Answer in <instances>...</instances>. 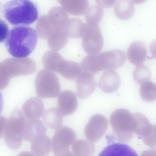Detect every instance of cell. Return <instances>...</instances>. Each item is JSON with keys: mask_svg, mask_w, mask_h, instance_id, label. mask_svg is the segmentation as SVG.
Masks as SVG:
<instances>
[{"mask_svg": "<svg viewBox=\"0 0 156 156\" xmlns=\"http://www.w3.org/2000/svg\"><path fill=\"white\" fill-rule=\"evenodd\" d=\"M95 59L99 71L114 69L122 66L126 61L124 52L115 49L95 54Z\"/></svg>", "mask_w": 156, "mask_h": 156, "instance_id": "obj_5", "label": "cell"}, {"mask_svg": "<svg viewBox=\"0 0 156 156\" xmlns=\"http://www.w3.org/2000/svg\"><path fill=\"white\" fill-rule=\"evenodd\" d=\"M147 55L146 45L144 42L141 41H137L133 42L128 49V59L134 65H138L144 62Z\"/></svg>", "mask_w": 156, "mask_h": 156, "instance_id": "obj_12", "label": "cell"}, {"mask_svg": "<svg viewBox=\"0 0 156 156\" xmlns=\"http://www.w3.org/2000/svg\"><path fill=\"white\" fill-rule=\"evenodd\" d=\"M57 108L61 115H70L76 110L78 106L76 96L73 92L65 90L59 94Z\"/></svg>", "mask_w": 156, "mask_h": 156, "instance_id": "obj_8", "label": "cell"}, {"mask_svg": "<svg viewBox=\"0 0 156 156\" xmlns=\"http://www.w3.org/2000/svg\"><path fill=\"white\" fill-rule=\"evenodd\" d=\"M27 121L23 114L17 108L13 110L8 119L0 117V138H4L9 148L16 150L21 146Z\"/></svg>", "mask_w": 156, "mask_h": 156, "instance_id": "obj_2", "label": "cell"}, {"mask_svg": "<svg viewBox=\"0 0 156 156\" xmlns=\"http://www.w3.org/2000/svg\"><path fill=\"white\" fill-rule=\"evenodd\" d=\"M37 40V33L33 28L26 26H18L9 31L5 44L12 56L23 58L28 56L34 51Z\"/></svg>", "mask_w": 156, "mask_h": 156, "instance_id": "obj_1", "label": "cell"}, {"mask_svg": "<svg viewBox=\"0 0 156 156\" xmlns=\"http://www.w3.org/2000/svg\"><path fill=\"white\" fill-rule=\"evenodd\" d=\"M46 133L47 129L40 120H28L25 128L24 139L31 142L36 137Z\"/></svg>", "mask_w": 156, "mask_h": 156, "instance_id": "obj_13", "label": "cell"}, {"mask_svg": "<svg viewBox=\"0 0 156 156\" xmlns=\"http://www.w3.org/2000/svg\"><path fill=\"white\" fill-rule=\"evenodd\" d=\"M104 15L102 7L99 5H93L87 9L85 12V17L87 24L98 25Z\"/></svg>", "mask_w": 156, "mask_h": 156, "instance_id": "obj_19", "label": "cell"}, {"mask_svg": "<svg viewBox=\"0 0 156 156\" xmlns=\"http://www.w3.org/2000/svg\"><path fill=\"white\" fill-rule=\"evenodd\" d=\"M31 153L35 156H47L51 147V140L47 134L37 137L31 142Z\"/></svg>", "mask_w": 156, "mask_h": 156, "instance_id": "obj_14", "label": "cell"}, {"mask_svg": "<svg viewBox=\"0 0 156 156\" xmlns=\"http://www.w3.org/2000/svg\"><path fill=\"white\" fill-rule=\"evenodd\" d=\"M82 37V46L83 50L89 54L98 53L102 48L104 39L98 25L86 24Z\"/></svg>", "mask_w": 156, "mask_h": 156, "instance_id": "obj_6", "label": "cell"}, {"mask_svg": "<svg viewBox=\"0 0 156 156\" xmlns=\"http://www.w3.org/2000/svg\"><path fill=\"white\" fill-rule=\"evenodd\" d=\"M73 133L70 128L65 126L56 129L51 140L52 150L66 147L69 143Z\"/></svg>", "mask_w": 156, "mask_h": 156, "instance_id": "obj_15", "label": "cell"}, {"mask_svg": "<svg viewBox=\"0 0 156 156\" xmlns=\"http://www.w3.org/2000/svg\"><path fill=\"white\" fill-rule=\"evenodd\" d=\"M3 12L6 20L17 26L30 25L38 18L36 5L28 0L9 1L4 5Z\"/></svg>", "mask_w": 156, "mask_h": 156, "instance_id": "obj_3", "label": "cell"}, {"mask_svg": "<svg viewBox=\"0 0 156 156\" xmlns=\"http://www.w3.org/2000/svg\"><path fill=\"white\" fill-rule=\"evenodd\" d=\"M35 86L37 95L42 98H55L59 94L60 85L55 74L45 70L40 72L36 76Z\"/></svg>", "mask_w": 156, "mask_h": 156, "instance_id": "obj_4", "label": "cell"}, {"mask_svg": "<svg viewBox=\"0 0 156 156\" xmlns=\"http://www.w3.org/2000/svg\"><path fill=\"white\" fill-rule=\"evenodd\" d=\"M43 120L47 127L56 130L62 126L63 116L57 108H51L44 111Z\"/></svg>", "mask_w": 156, "mask_h": 156, "instance_id": "obj_17", "label": "cell"}, {"mask_svg": "<svg viewBox=\"0 0 156 156\" xmlns=\"http://www.w3.org/2000/svg\"><path fill=\"white\" fill-rule=\"evenodd\" d=\"M83 69L79 63L68 62L65 63L58 71L63 77L70 80H76Z\"/></svg>", "mask_w": 156, "mask_h": 156, "instance_id": "obj_18", "label": "cell"}, {"mask_svg": "<svg viewBox=\"0 0 156 156\" xmlns=\"http://www.w3.org/2000/svg\"><path fill=\"white\" fill-rule=\"evenodd\" d=\"M1 22L2 23V24L1 23V24L2 25H1V30H2V31H1V32H2V33L1 34V35L0 42H1L5 41L9 31L6 24L3 21L1 20Z\"/></svg>", "mask_w": 156, "mask_h": 156, "instance_id": "obj_22", "label": "cell"}, {"mask_svg": "<svg viewBox=\"0 0 156 156\" xmlns=\"http://www.w3.org/2000/svg\"><path fill=\"white\" fill-rule=\"evenodd\" d=\"M17 156H35L32 153L28 151H24L21 152Z\"/></svg>", "mask_w": 156, "mask_h": 156, "instance_id": "obj_25", "label": "cell"}, {"mask_svg": "<svg viewBox=\"0 0 156 156\" xmlns=\"http://www.w3.org/2000/svg\"><path fill=\"white\" fill-rule=\"evenodd\" d=\"M76 93L78 97L86 99L94 92L96 86V83L91 73L83 69L76 80Z\"/></svg>", "mask_w": 156, "mask_h": 156, "instance_id": "obj_7", "label": "cell"}, {"mask_svg": "<svg viewBox=\"0 0 156 156\" xmlns=\"http://www.w3.org/2000/svg\"><path fill=\"white\" fill-rule=\"evenodd\" d=\"M69 12L74 15H81L85 13L89 7V3L86 0H73L67 4Z\"/></svg>", "mask_w": 156, "mask_h": 156, "instance_id": "obj_20", "label": "cell"}, {"mask_svg": "<svg viewBox=\"0 0 156 156\" xmlns=\"http://www.w3.org/2000/svg\"><path fill=\"white\" fill-rule=\"evenodd\" d=\"M150 48L152 55L156 58V39L154 40L151 42Z\"/></svg>", "mask_w": 156, "mask_h": 156, "instance_id": "obj_24", "label": "cell"}, {"mask_svg": "<svg viewBox=\"0 0 156 156\" xmlns=\"http://www.w3.org/2000/svg\"><path fill=\"white\" fill-rule=\"evenodd\" d=\"M44 109L43 102L37 97L28 99L22 107L23 114L28 120L39 119L43 116Z\"/></svg>", "mask_w": 156, "mask_h": 156, "instance_id": "obj_9", "label": "cell"}, {"mask_svg": "<svg viewBox=\"0 0 156 156\" xmlns=\"http://www.w3.org/2000/svg\"><path fill=\"white\" fill-rule=\"evenodd\" d=\"M98 156H139L136 151L126 144L115 143L105 147Z\"/></svg>", "mask_w": 156, "mask_h": 156, "instance_id": "obj_11", "label": "cell"}, {"mask_svg": "<svg viewBox=\"0 0 156 156\" xmlns=\"http://www.w3.org/2000/svg\"><path fill=\"white\" fill-rule=\"evenodd\" d=\"M86 25L79 18H76L72 19L70 21L69 26L70 36L76 38L82 37Z\"/></svg>", "mask_w": 156, "mask_h": 156, "instance_id": "obj_21", "label": "cell"}, {"mask_svg": "<svg viewBox=\"0 0 156 156\" xmlns=\"http://www.w3.org/2000/svg\"><path fill=\"white\" fill-rule=\"evenodd\" d=\"M96 2L98 5L101 7L108 8L112 5L115 2V0H96Z\"/></svg>", "mask_w": 156, "mask_h": 156, "instance_id": "obj_23", "label": "cell"}, {"mask_svg": "<svg viewBox=\"0 0 156 156\" xmlns=\"http://www.w3.org/2000/svg\"><path fill=\"white\" fill-rule=\"evenodd\" d=\"M120 83V78L117 73L113 69H107L101 75L98 85L103 91L110 93L116 91Z\"/></svg>", "mask_w": 156, "mask_h": 156, "instance_id": "obj_10", "label": "cell"}, {"mask_svg": "<svg viewBox=\"0 0 156 156\" xmlns=\"http://www.w3.org/2000/svg\"><path fill=\"white\" fill-rule=\"evenodd\" d=\"M135 11L134 2L130 0L118 1L114 7V11L116 16L123 20L131 18L133 16Z\"/></svg>", "mask_w": 156, "mask_h": 156, "instance_id": "obj_16", "label": "cell"}]
</instances>
